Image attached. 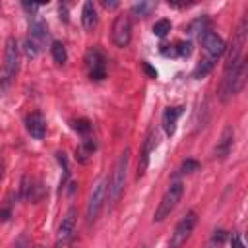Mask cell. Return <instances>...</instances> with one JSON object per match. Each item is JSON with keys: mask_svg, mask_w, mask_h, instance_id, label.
Segmentation results:
<instances>
[{"mask_svg": "<svg viewBox=\"0 0 248 248\" xmlns=\"http://www.w3.org/2000/svg\"><path fill=\"white\" fill-rule=\"evenodd\" d=\"M128 163H130V147H126L120 153V157H118V161H116V165L112 169V176H110L108 188H107V198H108L110 205H114L120 200L122 192H124L126 176H128Z\"/></svg>", "mask_w": 248, "mask_h": 248, "instance_id": "1", "label": "cell"}, {"mask_svg": "<svg viewBox=\"0 0 248 248\" xmlns=\"http://www.w3.org/2000/svg\"><path fill=\"white\" fill-rule=\"evenodd\" d=\"M244 79H246V60L242 58L236 68H232V70H229V72L223 74L221 87H219V99H221V103H229L232 99V95H236L242 89Z\"/></svg>", "mask_w": 248, "mask_h": 248, "instance_id": "2", "label": "cell"}, {"mask_svg": "<svg viewBox=\"0 0 248 248\" xmlns=\"http://www.w3.org/2000/svg\"><path fill=\"white\" fill-rule=\"evenodd\" d=\"M246 31H248V17L244 16L240 25H238V29H236V33H234V37H232V41H231V45L223 52L225 54V72L236 68L238 62L242 60V48H244V43H246Z\"/></svg>", "mask_w": 248, "mask_h": 248, "instance_id": "3", "label": "cell"}, {"mask_svg": "<svg viewBox=\"0 0 248 248\" xmlns=\"http://www.w3.org/2000/svg\"><path fill=\"white\" fill-rule=\"evenodd\" d=\"M17 70H19V46H17V41L14 37H8L6 48H4V72H2V78H0V87L2 89L10 87Z\"/></svg>", "mask_w": 248, "mask_h": 248, "instance_id": "4", "label": "cell"}, {"mask_svg": "<svg viewBox=\"0 0 248 248\" xmlns=\"http://www.w3.org/2000/svg\"><path fill=\"white\" fill-rule=\"evenodd\" d=\"M182 194H184V184H182V182H172V184L165 190V194H163V198H161V202H159V205H157V209H155L153 223L165 221V219L174 211V207L178 205Z\"/></svg>", "mask_w": 248, "mask_h": 248, "instance_id": "5", "label": "cell"}, {"mask_svg": "<svg viewBox=\"0 0 248 248\" xmlns=\"http://www.w3.org/2000/svg\"><path fill=\"white\" fill-rule=\"evenodd\" d=\"M107 188H108V178H101L93 186V190L89 194V200H87V209H85L87 223H93L99 217V213H101V209L107 202Z\"/></svg>", "mask_w": 248, "mask_h": 248, "instance_id": "6", "label": "cell"}, {"mask_svg": "<svg viewBox=\"0 0 248 248\" xmlns=\"http://www.w3.org/2000/svg\"><path fill=\"white\" fill-rule=\"evenodd\" d=\"M196 221H198V215L196 211H188L174 227L170 238H169V248H182L186 244V240L190 238L194 227H196Z\"/></svg>", "mask_w": 248, "mask_h": 248, "instance_id": "7", "label": "cell"}, {"mask_svg": "<svg viewBox=\"0 0 248 248\" xmlns=\"http://www.w3.org/2000/svg\"><path fill=\"white\" fill-rule=\"evenodd\" d=\"M83 60H85V68H87V74H89L91 79H95V81L105 79V76H107V58H105V54L99 46L87 48Z\"/></svg>", "mask_w": 248, "mask_h": 248, "instance_id": "8", "label": "cell"}, {"mask_svg": "<svg viewBox=\"0 0 248 248\" xmlns=\"http://www.w3.org/2000/svg\"><path fill=\"white\" fill-rule=\"evenodd\" d=\"M112 43L120 48H126L130 45V39H132V19H130V14H118L114 17V23H112Z\"/></svg>", "mask_w": 248, "mask_h": 248, "instance_id": "9", "label": "cell"}, {"mask_svg": "<svg viewBox=\"0 0 248 248\" xmlns=\"http://www.w3.org/2000/svg\"><path fill=\"white\" fill-rule=\"evenodd\" d=\"M76 221H78V209L72 205V207H68L66 215L62 217V221H60V225H58L56 248H62V246H66V244L72 240V236H74V232H76Z\"/></svg>", "mask_w": 248, "mask_h": 248, "instance_id": "10", "label": "cell"}, {"mask_svg": "<svg viewBox=\"0 0 248 248\" xmlns=\"http://www.w3.org/2000/svg\"><path fill=\"white\" fill-rule=\"evenodd\" d=\"M200 41H202V45H203V50L207 52V58H213V60H217V58L225 52V48H227L225 41H223L217 33H213V31H209V29L200 35Z\"/></svg>", "mask_w": 248, "mask_h": 248, "instance_id": "11", "label": "cell"}, {"mask_svg": "<svg viewBox=\"0 0 248 248\" xmlns=\"http://www.w3.org/2000/svg\"><path fill=\"white\" fill-rule=\"evenodd\" d=\"M155 145H157V134H155L153 130H149V134H147V138H145V141H143V149H141V155H140V163H138V172H136L138 178H141V176L145 174V169H147V165H149V157H151V151L155 149Z\"/></svg>", "mask_w": 248, "mask_h": 248, "instance_id": "12", "label": "cell"}, {"mask_svg": "<svg viewBox=\"0 0 248 248\" xmlns=\"http://www.w3.org/2000/svg\"><path fill=\"white\" fill-rule=\"evenodd\" d=\"M232 141H234V130H232V126H227L223 130L215 149H213V157L215 159H225L231 153V149H232Z\"/></svg>", "mask_w": 248, "mask_h": 248, "instance_id": "13", "label": "cell"}, {"mask_svg": "<svg viewBox=\"0 0 248 248\" xmlns=\"http://www.w3.org/2000/svg\"><path fill=\"white\" fill-rule=\"evenodd\" d=\"M25 128L31 134V138H35V140H43L46 134V122L41 112H31L25 118Z\"/></svg>", "mask_w": 248, "mask_h": 248, "instance_id": "14", "label": "cell"}, {"mask_svg": "<svg viewBox=\"0 0 248 248\" xmlns=\"http://www.w3.org/2000/svg\"><path fill=\"white\" fill-rule=\"evenodd\" d=\"M182 112H184V107H167V108H165L161 124H163V130H165L167 136H172V134H174V130H176V120H178V116H180Z\"/></svg>", "mask_w": 248, "mask_h": 248, "instance_id": "15", "label": "cell"}, {"mask_svg": "<svg viewBox=\"0 0 248 248\" xmlns=\"http://www.w3.org/2000/svg\"><path fill=\"white\" fill-rule=\"evenodd\" d=\"M99 23V16H97V8L91 0H87L81 8V25L85 31H93Z\"/></svg>", "mask_w": 248, "mask_h": 248, "instance_id": "16", "label": "cell"}, {"mask_svg": "<svg viewBox=\"0 0 248 248\" xmlns=\"http://www.w3.org/2000/svg\"><path fill=\"white\" fill-rule=\"evenodd\" d=\"M31 39L37 43L39 48H43V45L48 41V27L41 17H33L31 19Z\"/></svg>", "mask_w": 248, "mask_h": 248, "instance_id": "17", "label": "cell"}, {"mask_svg": "<svg viewBox=\"0 0 248 248\" xmlns=\"http://www.w3.org/2000/svg\"><path fill=\"white\" fill-rule=\"evenodd\" d=\"M95 149H97L95 140H93V138H83L81 143H79L78 149H76V159H78L79 163H87L89 157L95 153Z\"/></svg>", "mask_w": 248, "mask_h": 248, "instance_id": "18", "label": "cell"}, {"mask_svg": "<svg viewBox=\"0 0 248 248\" xmlns=\"http://www.w3.org/2000/svg\"><path fill=\"white\" fill-rule=\"evenodd\" d=\"M50 54H52L56 64H66V60H68V50H66L64 43H60V41L50 43Z\"/></svg>", "mask_w": 248, "mask_h": 248, "instance_id": "19", "label": "cell"}, {"mask_svg": "<svg viewBox=\"0 0 248 248\" xmlns=\"http://www.w3.org/2000/svg\"><path fill=\"white\" fill-rule=\"evenodd\" d=\"M213 68H215V60H213V58H203V60H200V64L196 66L194 78H196V79H203Z\"/></svg>", "mask_w": 248, "mask_h": 248, "instance_id": "20", "label": "cell"}, {"mask_svg": "<svg viewBox=\"0 0 248 248\" xmlns=\"http://www.w3.org/2000/svg\"><path fill=\"white\" fill-rule=\"evenodd\" d=\"M33 190H35V186H33L31 178L29 176H23L21 178V198L25 202H31L33 200Z\"/></svg>", "mask_w": 248, "mask_h": 248, "instance_id": "21", "label": "cell"}, {"mask_svg": "<svg viewBox=\"0 0 248 248\" xmlns=\"http://www.w3.org/2000/svg\"><path fill=\"white\" fill-rule=\"evenodd\" d=\"M153 8H155V4H153V2H138V4H134V6H132V14L140 16V17H145Z\"/></svg>", "mask_w": 248, "mask_h": 248, "instance_id": "22", "label": "cell"}, {"mask_svg": "<svg viewBox=\"0 0 248 248\" xmlns=\"http://www.w3.org/2000/svg\"><path fill=\"white\" fill-rule=\"evenodd\" d=\"M170 21L169 19H157L155 23H153V33L157 35V37H165L169 31H170Z\"/></svg>", "mask_w": 248, "mask_h": 248, "instance_id": "23", "label": "cell"}, {"mask_svg": "<svg viewBox=\"0 0 248 248\" xmlns=\"http://www.w3.org/2000/svg\"><path fill=\"white\" fill-rule=\"evenodd\" d=\"M174 52H176V56H190L192 54V43L190 41H178L176 45H174Z\"/></svg>", "mask_w": 248, "mask_h": 248, "instance_id": "24", "label": "cell"}, {"mask_svg": "<svg viewBox=\"0 0 248 248\" xmlns=\"http://www.w3.org/2000/svg\"><path fill=\"white\" fill-rule=\"evenodd\" d=\"M72 126H74V130H76V132H79V134H83V136H87V134L91 132V122H89L87 118L74 120V122H72Z\"/></svg>", "mask_w": 248, "mask_h": 248, "instance_id": "25", "label": "cell"}, {"mask_svg": "<svg viewBox=\"0 0 248 248\" xmlns=\"http://www.w3.org/2000/svg\"><path fill=\"white\" fill-rule=\"evenodd\" d=\"M23 48H25V54H27L29 58H35V56L39 54V50H41V48L37 46V43H35L31 37H27V39H25V43H23Z\"/></svg>", "mask_w": 248, "mask_h": 248, "instance_id": "26", "label": "cell"}, {"mask_svg": "<svg viewBox=\"0 0 248 248\" xmlns=\"http://www.w3.org/2000/svg\"><path fill=\"white\" fill-rule=\"evenodd\" d=\"M198 169H200V163L194 161V159H186V161L182 163V167H180L182 172H194V170H198Z\"/></svg>", "mask_w": 248, "mask_h": 248, "instance_id": "27", "label": "cell"}, {"mask_svg": "<svg viewBox=\"0 0 248 248\" xmlns=\"http://www.w3.org/2000/svg\"><path fill=\"white\" fill-rule=\"evenodd\" d=\"M12 248H29V236L27 234H19V238L14 242Z\"/></svg>", "mask_w": 248, "mask_h": 248, "instance_id": "28", "label": "cell"}, {"mask_svg": "<svg viewBox=\"0 0 248 248\" xmlns=\"http://www.w3.org/2000/svg\"><path fill=\"white\" fill-rule=\"evenodd\" d=\"M231 248H244V242H242L240 234H232L231 236Z\"/></svg>", "mask_w": 248, "mask_h": 248, "instance_id": "29", "label": "cell"}, {"mask_svg": "<svg viewBox=\"0 0 248 248\" xmlns=\"http://www.w3.org/2000/svg\"><path fill=\"white\" fill-rule=\"evenodd\" d=\"M161 54H165V56H176L174 46H170V45H161Z\"/></svg>", "mask_w": 248, "mask_h": 248, "instance_id": "30", "label": "cell"}, {"mask_svg": "<svg viewBox=\"0 0 248 248\" xmlns=\"http://www.w3.org/2000/svg\"><path fill=\"white\" fill-rule=\"evenodd\" d=\"M10 215H12V207H10V203H8L6 207H2V209H0V221H8V219H10Z\"/></svg>", "mask_w": 248, "mask_h": 248, "instance_id": "31", "label": "cell"}, {"mask_svg": "<svg viewBox=\"0 0 248 248\" xmlns=\"http://www.w3.org/2000/svg\"><path fill=\"white\" fill-rule=\"evenodd\" d=\"M101 6L107 8V10H114V8H118L120 4H118V2H107V0H101Z\"/></svg>", "mask_w": 248, "mask_h": 248, "instance_id": "32", "label": "cell"}, {"mask_svg": "<svg viewBox=\"0 0 248 248\" xmlns=\"http://www.w3.org/2000/svg\"><path fill=\"white\" fill-rule=\"evenodd\" d=\"M143 70H145V72H147L151 78H157V72H155V70H153V68H151L147 62H143Z\"/></svg>", "mask_w": 248, "mask_h": 248, "instance_id": "33", "label": "cell"}, {"mask_svg": "<svg viewBox=\"0 0 248 248\" xmlns=\"http://www.w3.org/2000/svg\"><path fill=\"white\" fill-rule=\"evenodd\" d=\"M60 17H62L64 21H68V10H66L64 4H60Z\"/></svg>", "mask_w": 248, "mask_h": 248, "instance_id": "34", "label": "cell"}, {"mask_svg": "<svg viewBox=\"0 0 248 248\" xmlns=\"http://www.w3.org/2000/svg\"><path fill=\"white\" fill-rule=\"evenodd\" d=\"M23 8H25V10L35 12V10H39V4H27V2H23Z\"/></svg>", "mask_w": 248, "mask_h": 248, "instance_id": "35", "label": "cell"}, {"mask_svg": "<svg viewBox=\"0 0 248 248\" xmlns=\"http://www.w3.org/2000/svg\"><path fill=\"white\" fill-rule=\"evenodd\" d=\"M2 176H4V161L0 159V180H2Z\"/></svg>", "mask_w": 248, "mask_h": 248, "instance_id": "36", "label": "cell"}]
</instances>
